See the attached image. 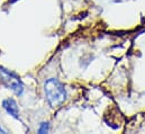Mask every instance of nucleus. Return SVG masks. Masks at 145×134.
<instances>
[{
    "label": "nucleus",
    "instance_id": "f257e3e1",
    "mask_svg": "<svg viewBox=\"0 0 145 134\" xmlns=\"http://www.w3.org/2000/svg\"><path fill=\"white\" fill-rule=\"evenodd\" d=\"M45 96L52 107H60L67 99V91L64 86L55 78L48 79L44 85Z\"/></svg>",
    "mask_w": 145,
    "mask_h": 134
},
{
    "label": "nucleus",
    "instance_id": "20e7f679",
    "mask_svg": "<svg viewBox=\"0 0 145 134\" xmlns=\"http://www.w3.org/2000/svg\"><path fill=\"white\" fill-rule=\"evenodd\" d=\"M47 130H48V125H47V123H43V124H42V127L39 129V132L43 133V132H46Z\"/></svg>",
    "mask_w": 145,
    "mask_h": 134
},
{
    "label": "nucleus",
    "instance_id": "7ed1b4c3",
    "mask_svg": "<svg viewBox=\"0 0 145 134\" xmlns=\"http://www.w3.org/2000/svg\"><path fill=\"white\" fill-rule=\"evenodd\" d=\"M2 106L7 110L8 114H10L11 116H14L15 118H18L19 117L18 107H17V104H16V101H14V99H6V101H3Z\"/></svg>",
    "mask_w": 145,
    "mask_h": 134
},
{
    "label": "nucleus",
    "instance_id": "39448f33",
    "mask_svg": "<svg viewBox=\"0 0 145 134\" xmlns=\"http://www.w3.org/2000/svg\"><path fill=\"white\" fill-rule=\"evenodd\" d=\"M0 133H5V131L2 130V127H1V126H0Z\"/></svg>",
    "mask_w": 145,
    "mask_h": 134
},
{
    "label": "nucleus",
    "instance_id": "f03ea898",
    "mask_svg": "<svg viewBox=\"0 0 145 134\" xmlns=\"http://www.w3.org/2000/svg\"><path fill=\"white\" fill-rule=\"evenodd\" d=\"M0 79L7 88L11 89L12 91H15L19 96L23 95L24 86H23L19 77L16 73H14V72H11L7 69L0 68Z\"/></svg>",
    "mask_w": 145,
    "mask_h": 134
}]
</instances>
